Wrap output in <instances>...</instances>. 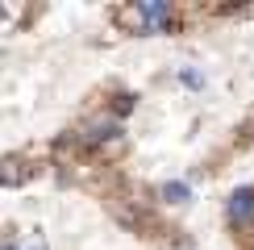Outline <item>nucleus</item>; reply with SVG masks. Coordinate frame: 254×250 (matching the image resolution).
Segmentation results:
<instances>
[{
	"instance_id": "3",
	"label": "nucleus",
	"mask_w": 254,
	"mask_h": 250,
	"mask_svg": "<svg viewBox=\"0 0 254 250\" xmlns=\"http://www.w3.org/2000/svg\"><path fill=\"white\" fill-rule=\"evenodd\" d=\"M163 196H167V200H188V184H179V180H175V184H167V188H163Z\"/></svg>"
},
{
	"instance_id": "1",
	"label": "nucleus",
	"mask_w": 254,
	"mask_h": 250,
	"mask_svg": "<svg viewBox=\"0 0 254 250\" xmlns=\"http://www.w3.org/2000/svg\"><path fill=\"white\" fill-rule=\"evenodd\" d=\"M125 17L137 25V34H146L150 25H167L171 21V4H133Z\"/></svg>"
},
{
	"instance_id": "4",
	"label": "nucleus",
	"mask_w": 254,
	"mask_h": 250,
	"mask_svg": "<svg viewBox=\"0 0 254 250\" xmlns=\"http://www.w3.org/2000/svg\"><path fill=\"white\" fill-rule=\"evenodd\" d=\"M4 250H17V246H13V242H8V246H4Z\"/></svg>"
},
{
	"instance_id": "2",
	"label": "nucleus",
	"mask_w": 254,
	"mask_h": 250,
	"mask_svg": "<svg viewBox=\"0 0 254 250\" xmlns=\"http://www.w3.org/2000/svg\"><path fill=\"white\" fill-rule=\"evenodd\" d=\"M229 217L234 221H254V188H238L229 196Z\"/></svg>"
}]
</instances>
